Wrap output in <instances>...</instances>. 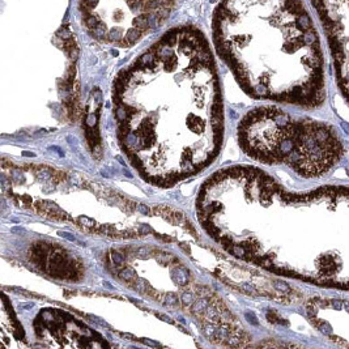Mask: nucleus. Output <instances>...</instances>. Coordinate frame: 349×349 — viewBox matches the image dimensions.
Instances as JSON below:
<instances>
[{
    "label": "nucleus",
    "instance_id": "obj_1",
    "mask_svg": "<svg viewBox=\"0 0 349 349\" xmlns=\"http://www.w3.org/2000/svg\"><path fill=\"white\" fill-rule=\"evenodd\" d=\"M214 39L251 95L309 109L324 102L323 49L303 0H224Z\"/></svg>",
    "mask_w": 349,
    "mask_h": 349
},
{
    "label": "nucleus",
    "instance_id": "obj_2",
    "mask_svg": "<svg viewBox=\"0 0 349 349\" xmlns=\"http://www.w3.org/2000/svg\"><path fill=\"white\" fill-rule=\"evenodd\" d=\"M249 177L251 188L273 209L275 224L285 234V255L268 271L349 290V187L324 186L297 194L258 170Z\"/></svg>",
    "mask_w": 349,
    "mask_h": 349
},
{
    "label": "nucleus",
    "instance_id": "obj_3",
    "mask_svg": "<svg viewBox=\"0 0 349 349\" xmlns=\"http://www.w3.org/2000/svg\"><path fill=\"white\" fill-rule=\"evenodd\" d=\"M239 141L250 157L288 165L305 178L326 175L344 156V144L332 126L293 118L277 107L251 111L239 126Z\"/></svg>",
    "mask_w": 349,
    "mask_h": 349
},
{
    "label": "nucleus",
    "instance_id": "obj_4",
    "mask_svg": "<svg viewBox=\"0 0 349 349\" xmlns=\"http://www.w3.org/2000/svg\"><path fill=\"white\" fill-rule=\"evenodd\" d=\"M173 0H80L83 21L95 39L127 47L164 22Z\"/></svg>",
    "mask_w": 349,
    "mask_h": 349
},
{
    "label": "nucleus",
    "instance_id": "obj_5",
    "mask_svg": "<svg viewBox=\"0 0 349 349\" xmlns=\"http://www.w3.org/2000/svg\"><path fill=\"white\" fill-rule=\"evenodd\" d=\"M328 42L336 83L349 103V0H310Z\"/></svg>",
    "mask_w": 349,
    "mask_h": 349
}]
</instances>
